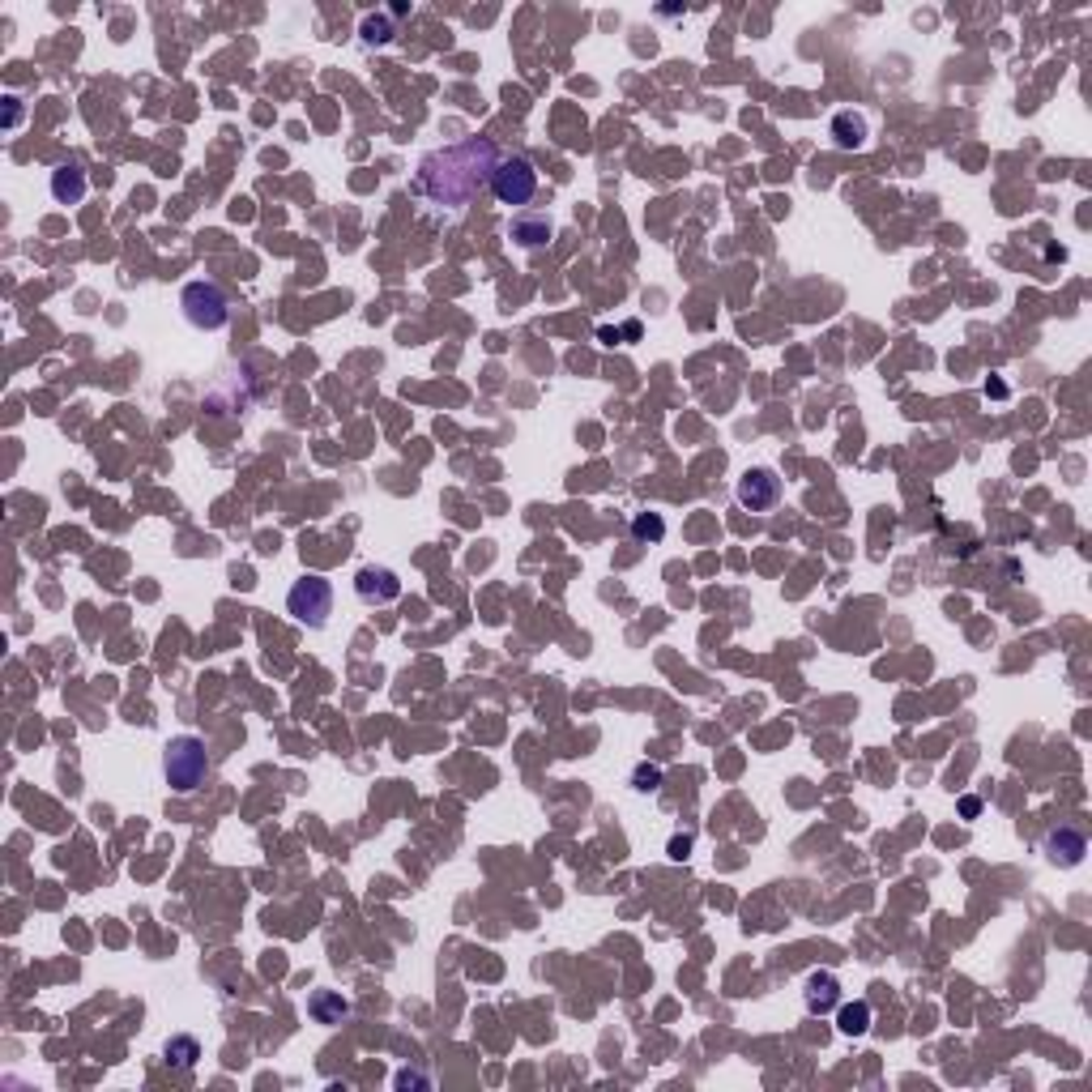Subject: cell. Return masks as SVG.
<instances>
[{
	"mask_svg": "<svg viewBox=\"0 0 1092 1092\" xmlns=\"http://www.w3.org/2000/svg\"><path fill=\"white\" fill-rule=\"evenodd\" d=\"M495 167H500V150L487 137H465L423 154L415 188L439 209H465L482 188H491Z\"/></svg>",
	"mask_w": 1092,
	"mask_h": 1092,
	"instance_id": "6da1fadb",
	"label": "cell"
},
{
	"mask_svg": "<svg viewBox=\"0 0 1092 1092\" xmlns=\"http://www.w3.org/2000/svg\"><path fill=\"white\" fill-rule=\"evenodd\" d=\"M163 777L176 793H192L209 777V747L196 734H180L163 747Z\"/></svg>",
	"mask_w": 1092,
	"mask_h": 1092,
	"instance_id": "7a4b0ae2",
	"label": "cell"
},
{
	"mask_svg": "<svg viewBox=\"0 0 1092 1092\" xmlns=\"http://www.w3.org/2000/svg\"><path fill=\"white\" fill-rule=\"evenodd\" d=\"M180 307H183V320H188L192 329H205V333H214L231 320V300H226V291L209 278L188 282V287L180 291Z\"/></svg>",
	"mask_w": 1092,
	"mask_h": 1092,
	"instance_id": "3957f363",
	"label": "cell"
},
{
	"mask_svg": "<svg viewBox=\"0 0 1092 1092\" xmlns=\"http://www.w3.org/2000/svg\"><path fill=\"white\" fill-rule=\"evenodd\" d=\"M287 611L295 615V623L320 632L324 623H329V615H333V585L320 572H303L291 585V593H287Z\"/></svg>",
	"mask_w": 1092,
	"mask_h": 1092,
	"instance_id": "277c9868",
	"label": "cell"
},
{
	"mask_svg": "<svg viewBox=\"0 0 1092 1092\" xmlns=\"http://www.w3.org/2000/svg\"><path fill=\"white\" fill-rule=\"evenodd\" d=\"M491 192H495V201L500 205H530L538 196L534 163L525 159V154H508V159H500V167H495V176H491Z\"/></svg>",
	"mask_w": 1092,
	"mask_h": 1092,
	"instance_id": "5b68a950",
	"label": "cell"
},
{
	"mask_svg": "<svg viewBox=\"0 0 1092 1092\" xmlns=\"http://www.w3.org/2000/svg\"><path fill=\"white\" fill-rule=\"evenodd\" d=\"M734 500H739L747 513H773V508L782 504V478H777V470H769V465H756V470H747L739 478Z\"/></svg>",
	"mask_w": 1092,
	"mask_h": 1092,
	"instance_id": "8992f818",
	"label": "cell"
},
{
	"mask_svg": "<svg viewBox=\"0 0 1092 1092\" xmlns=\"http://www.w3.org/2000/svg\"><path fill=\"white\" fill-rule=\"evenodd\" d=\"M354 593H359V602L367 606H389L402 598V576H397L393 568H359V576H354Z\"/></svg>",
	"mask_w": 1092,
	"mask_h": 1092,
	"instance_id": "52a82bcc",
	"label": "cell"
},
{
	"mask_svg": "<svg viewBox=\"0 0 1092 1092\" xmlns=\"http://www.w3.org/2000/svg\"><path fill=\"white\" fill-rule=\"evenodd\" d=\"M1045 858L1054 862V867H1080L1084 854H1088V836L1080 828H1071V824H1058V828H1049L1045 832Z\"/></svg>",
	"mask_w": 1092,
	"mask_h": 1092,
	"instance_id": "ba28073f",
	"label": "cell"
},
{
	"mask_svg": "<svg viewBox=\"0 0 1092 1092\" xmlns=\"http://www.w3.org/2000/svg\"><path fill=\"white\" fill-rule=\"evenodd\" d=\"M802 1003L811 1016H828L832 1007H841V982L828 973V969H815L806 977V990H802Z\"/></svg>",
	"mask_w": 1092,
	"mask_h": 1092,
	"instance_id": "9c48e42d",
	"label": "cell"
},
{
	"mask_svg": "<svg viewBox=\"0 0 1092 1092\" xmlns=\"http://www.w3.org/2000/svg\"><path fill=\"white\" fill-rule=\"evenodd\" d=\"M86 188H90V180H86V172H81L77 163H61L52 172V196L61 205H81V201H86Z\"/></svg>",
	"mask_w": 1092,
	"mask_h": 1092,
	"instance_id": "30bf717a",
	"label": "cell"
},
{
	"mask_svg": "<svg viewBox=\"0 0 1092 1092\" xmlns=\"http://www.w3.org/2000/svg\"><path fill=\"white\" fill-rule=\"evenodd\" d=\"M508 235H513L521 248H543V244H550L555 226H550L546 214H517L513 218V231H508Z\"/></svg>",
	"mask_w": 1092,
	"mask_h": 1092,
	"instance_id": "8fae6325",
	"label": "cell"
},
{
	"mask_svg": "<svg viewBox=\"0 0 1092 1092\" xmlns=\"http://www.w3.org/2000/svg\"><path fill=\"white\" fill-rule=\"evenodd\" d=\"M307 1016L316 1020V1025H342L350 1016V1003L337 995V990H316V995L307 999Z\"/></svg>",
	"mask_w": 1092,
	"mask_h": 1092,
	"instance_id": "7c38bea8",
	"label": "cell"
},
{
	"mask_svg": "<svg viewBox=\"0 0 1092 1092\" xmlns=\"http://www.w3.org/2000/svg\"><path fill=\"white\" fill-rule=\"evenodd\" d=\"M836 1029H841L845 1037H862V1032L871 1029V1003L867 999L841 1003V1012H836Z\"/></svg>",
	"mask_w": 1092,
	"mask_h": 1092,
	"instance_id": "4fadbf2b",
	"label": "cell"
},
{
	"mask_svg": "<svg viewBox=\"0 0 1092 1092\" xmlns=\"http://www.w3.org/2000/svg\"><path fill=\"white\" fill-rule=\"evenodd\" d=\"M832 141L841 150H858L862 141H867V120L854 116V111H841V116L832 120Z\"/></svg>",
	"mask_w": 1092,
	"mask_h": 1092,
	"instance_id": "5bb4252c",
	"label": "cell"
},
{
	"mask_svg": "<svg viewBox=\"0 0 1092 1092\" xmlns=\"http://www.w3.org/2000/svg\"><path fill=\"white\" fill-rule=\"evenodd\" d=\"M167 1058H172L176 1067L192 1071L196 1058H201V1045H196V1037H172V1041H167Z\"/></svg>",
	"mask_w": 1092,
	"mask_h": 1092,
	"instance_id": "9a60e30c",
	"label": "cell"
},
{
	"mask_svg": "<svg viewBox=\"0 0 1092 1092\" xmlns=\"http://www.w3.org/2000/svg\"><path fill=\"white\" fill-rule=\"evenodd\" d=\"M632 538H636V543H662V538H666V521L658 513L632 517Z\"/></svg>",
	"mask_w": 1092,
	"mask_h": 1092,
	"instance_id": "2e32d148",
	"label": "cell"
},
{
	"mask_svg": "<svg viewBox=\"0 0 1092 1092\" xmlns=\"http://www.w3.org/2000/svg\"><path fill=\"white\" fill-rule=\"evenodd\" d=\"M359 35H363L367 48H380V44H389V39H393V26H389L385 18H363Z\"/></svg>",
	"mask_w": 1092,
	"mask_h": 1092,
	"instance_id": "e0dca14e",
	"label": "cell"
},
{
	"mask_svg": "<svg viewBox=\"0 0 1092 1092\" xmlns=\"http://www.w3.org/2000/svg\"><path fill=\"white\" fill-rule=\"evenodd\" d=\"M658 786H662V769H654V764H641V769H636V789L654 793Z\"/></svg>",
	"mask_w": 1092,
	"mask_h": 1092,
	"instance_id": "ac0fdd59",
	"label": "cell"
},
{
	"mask_svg": "<svg viewBox=\"0 0 1092 1092\" xmlns=\"http://www.w3.org/2000/svg\"><path fill=\"white\" fill-rule=\"evenodd\" d=\"M670 858L674 862H687L691 858V836H674V841H670Z\"/></svg>",
	"mask_w": 1092,
	"mask_h": 1092,
	"instance_id": "d6986e66",
	"label": "cell"
},
{
	"mask_svg": "<svg viewBox=\"0 0 1092 1092\" xmlns=\"http://www.w3.org/2000/svg\"><path fill=\"white\" fill-rule=\"evenodd\" d=\"M977 811H982V798H977V793L960 798V815H964V819H977Z\"/></svg>",
	"mask_w": 1092,
	"mask_h": 1092,
	"instance_id": "ffe728a7",
	"label": "cell"
},
{
	"mask_svg": "<svg viewBox=\"0 0 1092 1092\" xmlns=\"http://www.w3.org/2000/svg\"><path fill=\"white\" fill-rule=\"evenodd\" d=\"M5 103H9V120H5V124H9V129H13V124H18V120H22V103H18V98H13V94L5 98Z\"/></svg>",
	"mask_w": 1092,
	"mask_h": 1092,
	"instance_id": "44dd1931",
	"label": "cell"
}]
</instances>
